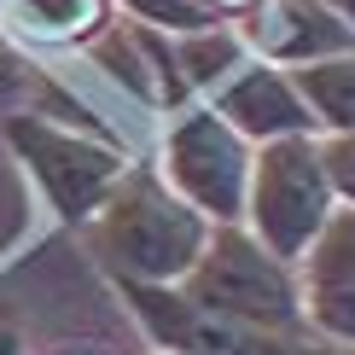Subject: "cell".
<instances>
[{
    "mask_svg": "<svg viewBox=\"0 0 355 355\" xmlns=\"http://www.w3.org/2000/svg\"><path fill=\"white\" fill-rule=\"evenodd\" d=\"M169 58L181 70L192 99H210L233 70L250 64V47L239 35V24H210V29H187V35H169Z\"/></svg>",
    "mask_w": 355,
    "mask_h": 355,
    "instance_id": "cell-11",
    "label": "cell"
},
{
    "mask_svg": "<svg viewBox=\"0 0 355 355\" xmlns=\"http://www.w3.org/2000/svg\"><path fill=\"white\" fill-rule=\"evenodd\" d=\"M309 116H315V135H355V47L315 58V64L291 70Z\"/></svg>",
    "mask_w": 355,
    "mask_h": 355,
    "instance_id": "cell-12",
    "label": "cell"
},
{
    "mask_svg": "<svg viewBox=\"0 0 355 355\" xmlns=\"http://www.w3.org/2000/svg\"><path fill=\"white\" fill-rule=\"evenodd\" d=\"M320 164H327L332 198L355 210V135H320Z\"/></svg>",
    "mask_w": 355,
    "mask_h": 355,
    "instance_id": "cell-15",
    "label": "cell"
},
{
    "mask_svg": "<svg viewBox=\"0 0 355 355\" xmlns=\"http://www.w3.org/2000/svg\"><path fill=\"white\" fill-rule=\"evenodd\" d=\"M29 87H35V64H29V53L18 41L0 29V116L29 105Z\"/></svg>",
    "mask_w": 355,
    "mask_h": 355,
    "instance_id": "cell-14",
    "label": "cell"
},
{
    "mask_svg": "<svg viewBox=\"0 0 355 355\" xmlns=\"http://www.w3.org/2000/svg\"><path fill=\"white\" fill-rule=\"evenodd\" d=\"M204 105H210L233 135H245L250 146L291 140V135H315V116H309L297 82H291V70L262 64V58H250L245 70H233Z\"/></svg>",
    "mask_w": 355,
    "mask_h": 355,
    "instance_id": "cell-8",
    "label": "cell"
},
{
    "mask_svg": "<svg viewBox=\"0 0 355 355\" xmlns=\"http://www.w3.org/2000/svg\"><path fill=\"white\" fill-rule=\"evenodd\" d=\"M332 6H338V12H344V24L355 29V0H332Z\"/></svg>",
    "mask_w": 355,
    "mask_h": 355,
    "instance_id": "cell-18",
    "label": "cell"
},
{
    "mask_svg": "<svg viewBox=\"0 0 355 355\" xmlns=\"http://www.w3.org/2000/svg\"><path fill=\"white\" fill-rule=\"evenodd\" d=\"M18 349H24V332L12 320H0V355H18Z\"/></svg>",
    "mask_w": 355,
    "mask_h": 355,
    "instance_id": "cell-17",
    "label": "cell"
},
{
    "mask_svg": "<svg viewBox=\"0 0 355 355\" xmlns=\"http://www.w3.org/2000/svg\"><path fill=\"white\" fill-rule=\"evenodd\" d=\"M111 12V0H0V29L18 47H87Z\"/></svg>",
    "mask_w": 355,
    "mask_h": 355,
    "instance_id": "cell-10",
    "label": "cell"
},
{
    "mask_svg": "<svg viewBox=\"0 0 355 355\" xmlns=\"http://www.w3.org/2000/svg\"><path fill=\"white\" fill-rule=\"evenodd\" d=\"M111 6H123L128 24L164 29V35H187V29H210V24H216L198 0H111Z\"/></svg>",
    "mask_w": 355,
    "mask_h": 355,
    "instance_id": "cell-13",
    "label": "cell"
},
{
    "mask_svg": "<svg viewBox=\"0 0 355 355\" xmlns=\"http://www.w3.org/2000/svg\"><path fill=\"white\" fill-rule=\"evenodd\" d=\"M204 12H210L216 24H239V18H250L257 6H268V0H198Z\"/></svg>",
    "mask_w": 355,
    "mask_h": 355,
    "instance_id": "cell-16",
    "label": "cell"
},
{
    "mask_svg": "<svg viewBox=\"0 0 355 355\" xmlns=\"http://www.w3.org/2000/svg\"><path fill=\"white\" fill-rule=\"evenodd\" d=\"M239 35H245L250 58L279 64V70H297V64H315V58L355 47V29L344 24V12L332 0H268L250 18H239Z\"/></svg>",
    "mask_w": 355,
    "mask_h": 355,
    "instance_id": "cell-9",
    "label": "cell"
},
{
    "mask_svg": "<svg viewBox=\"0 0 355 355\" xmlns=\"http://www.w3.org/2000/svg\"><path fill=\"white\" fill-rule=\"evenodd\" d=\"M82 239L116 286H181L210 245V221L187 198H175L152 164L135 157L105 204L82 221Z\"/></svg>",
    "mask_w": 355,
    "mask_h": 355,
    "instance_id": "cell-1",
    "label": "cell"
},
{
    "mask_svg": "<svg viewBox=\"0 0 355 355\" xmlns=\"http://www.w3.org/2000/svg\"><path fill=\"white\" fill-rule=\"evenodd\" d=\"M128 303V315L146 327L152 349L169 355H332L309 327L286 332V327H257L239 315H216L181 297L175 286H116Z\"/></svg>",
    "mask_w": 355,
    "mask_h": 355,
    "instance_id": "cell-6",
    "label": "cell"
},
{
    "mask_svg": "<svg viewBox=\"0 0 355 355\" xmlns=\"http://www.w3.org/2000/svg\"><path fill=\"white\" fill-rule=\"evenodd\" d=\"M297 297L303 327L320 344L355 349V210L338 204L332 221L315 233V245L297 257Z\"/></svg>",
    "mask_w": 355,
    "mask_h": 355,
    "instance_id": "cell-7",
    "label": "cell"
},
{
    "mask_svg": "<svg viewBox=\"0 0 355 355\" xmlns=\"http://www.w3.org/2000/svg\"><path fill=\"white\" fill-rule=\"evenodd\" d=\"M181 297L216 315H239L257 327H303V297H297V262L274 257L250 227H210V245L192 262V274L181 279Z\"/></svg>",
    "mask_w": 355,
    "mask_h": 355,
    "instance_id": "cell-5",
    "label": "cell"
},
{
    "mask_svg": "<svg viewBox=\"0 0 355 355\" xmlns=\"http://www.w3.org/2000/svg\"><path fill=\"white\" fill-rule=\"evenodd\" d=\"M152 355H169V349H152Z\"/></svg>",
    "mask_w": 355,
    "mask_h": 355,
    "instance_id": "cell-19",
    "label": "cell"
},
{
    "mask_svg": "<svg viewBox=\"0 0 355 355\" xmlns=\"http://www.w3.org/2000/svg\"><path fill=\"white\" fill-rule=\"evenodd\" d=\"M338 198L320 164V135H291V140H268L250 157V187H245V221L274 257L297 262L315 233L332 221Z\"/></svg>",
    "mask_w": 355,
    "mask_h": 355,
    "instance_id": "cell-4",
    "label": "cell"
},
{
    "mask_svg": "<svg viewBox=\"0 0 355 355\" xmlns=\"http://www.w3.org/2000/svg\"><path fill=\"white\" fill-rule=\"evenodd\" d=\"M250 157H257V146L245 135H233L204 99H192V105L164 116L152 169L164 175L169 192L187 198L210 227H233V221H245Z\"/></svg>",
    "mask_w": 355,
    "mask_h": 355,
    "instance_id": "cell-3",
    "label": "cell"
},
{
    "mask_svg": "<svg viewBox=\"0 0 355 355\" xmlns=\"http://www.w3.org/2000/svg\"><path fill=\"white\" fill-rule=\"evenodd\" d=\"M0 140L29 169V181L41 187L47 210L58 221H70V227H82L105 204V192L123 181V169L135 164L128 146L94 135V128L58 123V116L35 111V105H18V111L0 116Z\"/></svg>",
    "mask_w": 355,
    "mask_h": 355,
    "instance_id": "cell-2",
    "label": "cell"
}]
</instances>
